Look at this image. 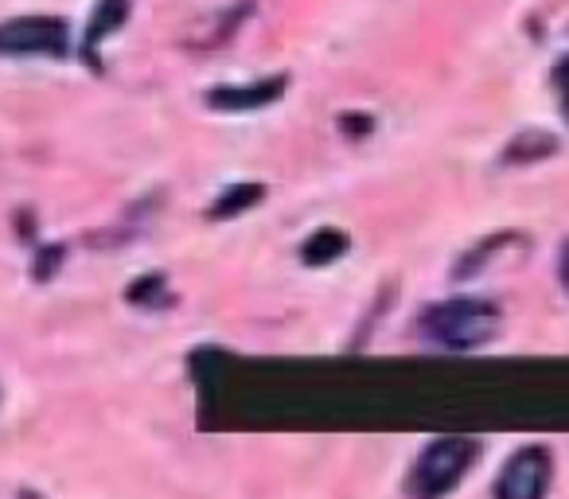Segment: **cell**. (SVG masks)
Returning <instances> with one entry per match:
<instances>
[{
  "label": "cell",
  "instance_id": "52a82bcc",
  "mask_svg": "<svg viewBox=\"0 0 569 499\" xmlns=\"http://www.w3.org/2000/svg\"><path fill=\"white\" fill-rule=\"evenodd\" d=\"M340 250H348L340 230H320L317 238L305 242V262H332V258H340Z\"/></svg>",
  "mask_w": 569,
  "mask_h": 499
},
{
  "label": "cell",
  "instance_id": "7c38bea8",
  "mask_svg": "<svg viewBox=\"0 0 569 499\" xmlns=\"http://www.w3.org/2000/svg\"><path fill=\"white\" fill-rule=\"evenodd\" d=\"M24 499H40V496H24Z\"/></svg>",
  "mask_w": 569,
  "mask_h": 499
},
{
  "label": "cell",
  "instance_id": "5b68a950",
  "mask_svg": "<svg viewBox=\"0 0 569 499\" xmlns=\"http://www.w3.org/2000/svg\"><path fill=\"white\" fill-rule=\"evenodd\" d=\"M284 74H273V79L258 82V87H227V90H211V98L207 102L214 106V110H250V106H266L273 102L277 94L284 90Z\"/></svg>",
  "mask_w": 569,
  "mask_h": 499
},
{
  "label": "cell",
  "instance_id": "7a4b0ae2",
  "mask_svg": "<svg viewBox=\"0 0 569 499\" xmlns=\"http://www.w3.org/2000/svg\"><path fill=\"white\" fill-rule=\"evenodd\" d=\"M476 457V445L468 437H441V441L426 445L418 460L410 468V488L413 499H441L445 491H452L460 483V476L468 472Z\"/></svg>",
  "mask_w": 569,
  "mask_h": 499
},
{
  "label": "cell",
  "instance_id": "9c48e42d",
  "mask_svg": "<svg viewBox=\"0 0 569 499\" xmlns=\"http://www.w3.org/2000/svg\"><path fill=\"white\" fill-rule=\"evenodd\" d=\"M258 199H261V188H250V183H238V188H230V191H227V199H219V203L211 207V214H214V219H230L234 211H242V207L258 203Z\"/></svg>",
  "mask_w": 569,
  "mask_h": 499
},
{
  "label": "cell",
  "instance_id": "30bf717a",
  "mask_svg": "<svg viewBox=\"0 0 569 499\" xmlns=\"http://www.w3.org/2000/svg\"><path fill=\"white\" fill-rule=\"evenodd\" d=\"M553 82H558V94H561V110L569 113V59H561L558 71H553Z\"/></svg>",
  "mask_w": 569,
  "mask_h": 499
},
{
  "label": "cell",
  "instance_id": "ba28073f",
  "mask_svg": "<svg viewBox=\"0 0 569 499\" xmlns=\"http://www.w3.org/2000/svg\"><path fill=\"white\" fill-rule=\"evenodd\" d=\"M553 152V137L550 133H522L519 141L507 149V160H538V157H550Z\"/></svg>",
  "mask_w": 569,
  "mask_h": 499
},
{
  "label": "cell",
  "instance_id": "6da1fadb",
  "mask_svg": "<svg viewBox=\"0 0 569 499\" xmlns=\"http://www.w3.org/2000/svg\"><path fill=\"white\" fill-rule=\"evenodd\" d=\"M499 328V312L496 305L488 301H445V305H433V309L421 317V332L426 340L441 343L449 351H472V348H483V343L496 336Z\"/></svg>",
  "mask_w": 569,
  "mask_h": 499
},
{
  "label": "cell",
  "instance_id": "3957f363",
  "mask_svg": "<svg viewBox=\"0 0 569 499\" xmlns=\"http://www.w3.org/2000/svg\"><path fill=\"white\" fill-rule=\"evenodd\" d=\"M0 56H67V24L56 17H17L0 24Z\"/></svg>",
  "mask_w": 569,
  "mask_h": 499
},
{
  "label": "cell",
  "instance_id": "8992f818",
  "mask_svg": "<svg viewBox=\"0 0 569 499\" xmlns=\"http://www.w3.org/2000/svg\"><path fill=\"white\" fill-rule=\"evenodd\" d=\"M126 20H129V0H98L94 17H90L87 51H94V43H102L106 36H113Z\"/></svg>",
  "mask_w": 569,
  "mask_h": 499
},
{
  "label": "cell",
  "instance_id": "277c9868",
  "mask_svg": "<svg viewBox=\"0 0 569 499\" xmlns=\"http://www.w3.org/2000/svg\"><path fill=\"white\" fill-rule=\"evenodd\" d=\"M546 488H550V452L530 445L503 465L496 480V499H546Z\"/></svg>",
  "mask_w": 569,
  "mask_h": 499
},
{
  "label": "cell",
  "instance_id": "8fae6325",
  "mask_svg": "<svg viewBox=\"0 0 569 499\" xmlns=\"http://www.w3.org/2000/svg\"><path fill=\"white\" fill-rule=\"evenodd\" d=\"M558 270H561V286H566V293H569V242L561 246V262H558Z\"/></svg>",
  "mask_w": 569,
  "mask_h": 499
}]
</instances>
